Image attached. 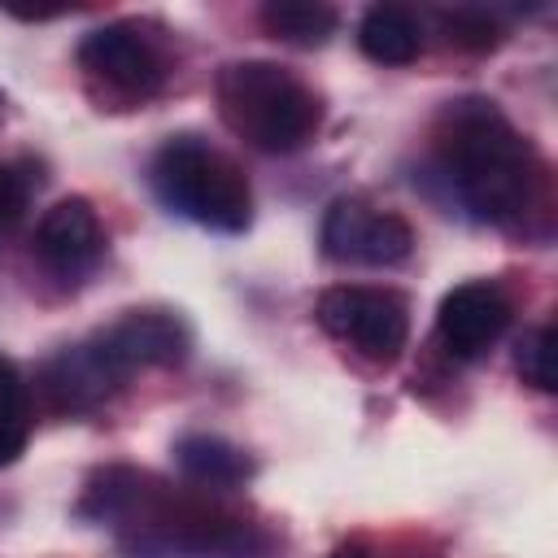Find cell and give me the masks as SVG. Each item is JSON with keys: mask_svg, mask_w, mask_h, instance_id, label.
I'll use <instances>...</instances> for the list:
<instances>
[{"mask_svg": "<svg viewBox=\"0 0 558 558\" xmlns=\"http://www.w3.org/2000/svg\"><path fill=\"white\" fill-rule=\"evenodd\" d=\"M436 161L475 218L519 235L541 231V218L549 214V170L493 100L462 96L440 109Z\"/></svg>", "mask_w": 558, "mask_h": 558, "instance_id": "6da1fadb", "label": "cell"}, {"mask_svg": "<svg viewBox=\"0 0 558 558\" xmlns=\"http://www.w3.org/2000/svg\"><path fill=\"white\" fill-rule=\"evenodd\" d=\"M514 371L523 384H532L536 392H554V327L541 323L532 331H523L519 349H514Z\"/></svg>", "mask_w": 558, "mask_h": 558, "instance_id": "2e32d148", "label": "cell"}, {"mask_svg": "<svg viewBox=\"0 0 558 558\" xmlns=\"http://www.w3.org/2000/svg\"><path fill=\"white\" fill-rule=\"evenodd\" d=\"M122 366L100 349V340H78V344H65L57 349L44 371H39V388H44V401L57 410V414H87L96 410L100 401H109L118 388H122Z\"/></svg>", "mask_w": 558, "mask_h": 558, "instance_id": "ba28073f", "label": "cell"}, {"mask_svg": "<svg viewBox=\"0 0 558 558\" xmlns=\"http://www.w3.org/2000/svg\"><path fill=\"white\" fill-rule=\"evenodd\" d=\"M26 449V388L9 362H0V466Z\"/></svg>", "mask_w": 558, "mask_h": 558, "instance_id": "9a60e30c", "label": "cell"}, {"mask_svg": "<svg viewBox=\"0 0 558 558\" xmlns=\"http://www.w3.org/2000/svg\"><path fill=\"white\" fill-rule=\"evenodd\" d=\"M510 314H514V305L501 283L471 279V283H458L445 292V301L436 310V331L453 357H480L488 344L501 340V331L510 327Z\"/></svg>", "mask_w": 558, "mask_h": 558, "instance_id": "9c48e42d", "label": "cell"}, {"mask_svg": "<svg viewBox=\"0 0 558 558\" xmlns=\"http://www.w3.org/2000/svg\"><path fill=\"white\" fill-rule=\"evenodd\" d=\"M318 327L371 362H392L410 340V301L397 288L336 283L318 296Z\"/></svg>", "mask_w": 558, "mask_h": 558, "instance_id": "5b68a950", "label": "cell"}, {"mask_svg": "<svg viewBox=\"0 0 558 558\" xmlns=\"http://www.w3.org/2000/svg\"><path fill=\"white\" fill-rule=\"evenodd\" d=\"M174 462L179 471L201 484V488H235L253 475V462L240 445L222 440V436H209V432H192L174 445Z\"/></svg>", "mask_w": 558, "mask_h": 558, "instance_id": "7c38bea8", "label": "cell"}, {"mask_svg": "<svg viewBox=\"0 0 558 558\" xmlns=\"http://www.w3.org/2000/svg\"><path fill=\"white\" fill-rule=\"evenodd\" d=\"M96 340L122 366V375L140 366H179L192 349L187 323L170 310H126L118 323L96 331Z\"/></svg>", "mask_w": 558, "mask_h": 558, "instance_id": "8fae6325", "label": "cell"}, {"mask_svg": "<svg viewBox=\"0 0 558 558\" xmlns=\"http://www.w3.org/2000/svg\"><path fill=\"white\" fill-rule=\"evenodd\" d=\"M414 248V227L366 201H336L323 218V253L353 266H397Z\"/></svg>", "mask_w": 558, "mask_h": 558, "instance_id": "52a82bcc", "label": "cell"}, {"mask_svg": "<svg viewBox=\"0 0 558 558\" xmlns=\"http://www.w3.org/2000/svg\"><path fill=\"white\" fill-rule=\"evenodd\" d=\"M357 44L379 65H410L423 52V22L405 4H371L357 26Z\"/></svg>", "mask_w": 558, "mask_h": 558, "instance_id": "4fadbf2b", "label": "cell"}, {"mask_svg": "<svg viewBox=\"0 0 558 558\" xmlns=\"http://www.w3.org/2000/svg\"><path fill=\"white\" fill-rule=\"evenodd\" d=\"M78 65L92 83H100L105 92L122 96V100H148L166 87V57L153 44V35L135 22H113L92 31L78 44Z\"/></svg>", "mask_w": 558, "mask_h": 558, "instance_id": "8992f818", "label": "cell"}, {"mask_svg": "<svg viewBox=\"0 0 558 558\" xmlns=\"http://www.w3.org/2000/svg\"><path fill=\"white\" fill-rule=\"evenodd\" d=\"M83 514L113 527L118 545L135 558H240L253 545L240 519L126 466H109L92 480Z\"/></svg>", "mask_w": 558, "mask_h": 558, "instance_id": "7a4b0ae2", "label": "cell"}, {"mask_svg": "<svg viewBox=\"0 0 558 558\" xmlns=\"http://www.w3.org/2000/svg\"><path fill=\"white\" fill-rule=\"evenodd\" d=\"M331 558H366V554H362V549H353V545H349V549H336V554H331Z\"/></svg>", "mask_w": 558, "mask_h": 558, "instance_id": "d6986e66", "label": "cell"}, {"mask_svg": "<svg viewBox=\"0 0 558 558\" xmlns=\"http://www.w3.org/2000/svg\"><path fill=\"white\" fill-rule=\"evenodd\" d=\"M35 253L65 283H78L83 275H92L96 262L105 257V231L96 209L83 196L57 201L35 227Z\"/></svg>", "mask_w": 558, "mask_h": 558, "instance_id": "30bf717a", "label": "cell"}, {"mask_svg": "<svg viewBox=\"0 0 558 558\" xmlns=\"http://www.w3.org/2000/svg\"><path fill=\"white\" fill-rule=\"evenodd\" d=\"M440 22H445V31H449V39L458 44V48H497V39H501V26L484 13V9H445L440 13Z\"/></svg>", "mask_w": 558, "mask_h": 558, "instance_id": "e0dca14e", "label": "cell"}, {"mask_svg": "<svg viewBox=\"0 0 558 558\" xmlns=\"http://www.w3.org/2000/svg\"><path fill=\"white\" fill-rule=\"evenodd\" d=\"M31 192H35V179L26 174V166L0 161V240L13 235V227L22 222V214L31 205Z\"/></svg>", "mask_w": 558, "mask_h": 558, "instance_id": "ac0fdd59", "label": "cell"}, {"mask_svg": "<svg viewBox=\"0 0 558 558\" xmlns=\"http://www.w3.org/2000/svg\"><path fill=\"white\" fill-rule=\"evenodd\" d=\"M218 113L257 153H296L314 140L323 105L305 78L279 61H231L214 78Z\"/></svg>", "mask_w": 558, "mask_h": 558, "instance_id": "3957f363", "label": "cell"}, {"mask_svg": "<svg viewBox=\"0 0 558 558\" xmlns=\"http://www.w3.org/2000/svg\"><path fill=\"white\" fill-rule=\"evenodd\" d=\"M336 9L331 4H314V0H270L262 4V26L296 48H318L331 39L336 31Z\"/></svg>", "mask_w": 558, "mask_h": 558, "instance_id": "5bb4252c", "label": "cell"}, {"mask_svg": "<svg viewBox=\"0 0 558 558\" xmlns=\"http://www.w3.org/2000/svg\"><path fill=\"white\" fill-rule=\"evenodd\" d=\"M148 179L161 205L192 218L196 227L235 235L253 218V192L244 170L201 135H170L157 148Z\"/></svg>", "mask_w": 558, "mask_h": 558, "instance_id": "277c9868", "label": "cell"}]
</instances>
